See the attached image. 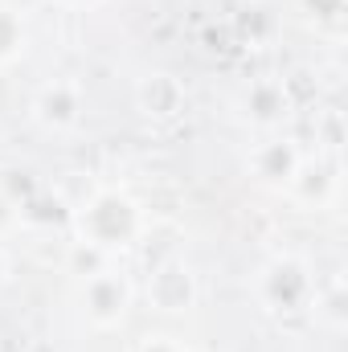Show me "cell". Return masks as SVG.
Returning <instances> with one entry per match:
<instances>
[{
	"mask_svg": "<svg viewBox=\"0 0 348 352\" xmlns=\"http://www.w3.org/2000/svg\"><path fill=\"white\" fill-rule=\"evenodd\" d=\"M74 230H78V242H90L107 254H119L140 234V205L115 188H98L74 213Z\"/></svg>",
	"mask_w": 348,
	"mask_h": 352,
	"instance_id": "6da1fadb",
	"label": "cell"
},
{
	"mask_svg": "<svg viewBox=\"0 0 348 352\" xmlns=\"http://www.w3.org/2000/svg\"><path fill=\"white\" fill-rule=\"evenodd\" d=\"M316 278L299 258H274L259 278V299L274 316H303L316 307Z\"/></svg>",
	"mask_w": 348,
	"mask_h": 352,
	"instance_id": "7a4b0ae2",
	"label": "cell"
},
{
	"mask_svg": "<svg viewBox=\"0 0 348 352\" xmlns=\"http://www.w3.org/2000/svg\"><path fill=\"white\" fill-rule=\"evenodd\" d=\"M83 307L94 328H119L131 307V283L115 270H102L83 283Z\"/></svg>",
	"mask_w": 348,
	"mask_h": 352,
	"instance_id": "3957f363",
	"label": "cell"
},
{
	"mask_svg": "<svg viewBox=\"0 0 348 352\" xmlns=\"http://www.w3.org/2000/svg\"><path fill=\"white\" fill-rule=\"evenodd\" d=\"M33 115L45 131H70L83 119V90L74 82H50V87L37 90Z\"/></svg>",
	"mask_w": 348,
	"mask_h": 352,
	"instance_id": "277c9868",
	"label": "cell"
},
{
	"mask_svg": "<svg viewBox=\"0 0 348 352\" xmlns=\"http://www.w3.org/2000/svg\"><path fill=\"white\" fill-rule=\"evenodd\" d=\"M148 299L152 307L160 311H188L193 299H197V278L184 263H164L152 270V283H148Z\"/></svg>",
	"mask_w": 348,
	"mask_h": 352,
	"instance_id": "5b68a950",
	"label": "cell"
},
{
	"mask_svg": "<svg viewBox=\"0 0 348 352\" xmlns=\"http://www.w3.org/2000/svg\"><path fill=\"white\" fill-rule=\"evenodd\" d=\"M299 164L303 160H299L295 144H287V140H270V144H262L259 152L250 156V168H254V176L266 188H291Z\"/></svg>",
	"mask_w": 348,
	"mask_h": 352,
	"instance_id": "8992f818",
	"label": "cell"
},
{
	"mask_svg": "<svg viewBox=\"0 0 348 352\" xmlns=\"http://www.w3.org/2000/svg\"><path fill=\"white\" fill-rule=\"evenodd\" d=\"M135 102H140V111H144L148 119H173V115H180V107H184V87L176 82L173 74L160 70V74L140 78Z\"/></svg>",
	"mask_w": 348,
	"mask_h": 352,
	"instance_id": "52a82bcc",
	"label": "cell"
},
{
	"mask_svg": "<svg viewBox=\"0 0 348 352\" xmlns=\"http://www.w3.org/2000/svg\"><path fill=\"white\" fill-rule=\"evenodd\" d=\"M17 221L33 226V230H62V226H74V213L50 184H41L33 197H25L17 205Z\"/></svg>",
	"mask_w": 348,
	"mask_h": 352,
	"instance_id": "ba28073f",
	"label": "cell"
},
{
	"mask_svg": "<svg viewBox=\"0 0 348 352\" xmlns=\"http://www.w3.org/2000/svg\"><path fill=\"white\" fill-rule=\"evenodd\" d=\"M242 115L259 127H279L291 115V94L283 82H254L242 94Z\"/></svg>",
	"mask_w": 348,
	"mask_h": 352,
	"instance_id": "9c48e42d",
	"label": "cell"
},
{
	"mask_svg": "<svg viewBox=\"0 0 348 352\" xmlns=\"http://www.w3.org/2000/svg\"><path fill=\"white\" fill-rule=\"evenodd\" d=\"M291 188H295L303 201L324 205V201L332 197V173H328L324 164H299V173H295V180H291Z\"/></svg>",
	"mask_w": 348,
	"mask_h": 352,
	"instance_id": "30bf717a",
	"label": "cell"
},
{
	"mask_svg": "<svg viewBox=\"0 0 348 352\" xmlns=\"http://www.w3.org/2000/svg\"><path fill=\"white\" fill-rule=\"evenodd\" d=\"M66 266H70V274H78V278L87 283V278H94V274L111 270V254H107V250H98V246H90V242H70Z\"/></svg>",
	"mask_w": 348,
	"mask_h": 352,
	"instance_id": "8fae6325",
	"label": "cell"
},
{
	"mask_svg": "<svg viewBox=\"0 0 348 352\" xmlns=\"http://www.w3.org/2000/svg\"><path fill=\"white\" fill-rule=\"evenodd\" d=\"M21 54H25V25L8 4H0V66Z\"/></svg>",
	"mask_w": 348,
	"mask_h": 352,
	"instance_id": "7c38bea8",
	"label": "cell"
},
{
	"mask_svg": "<svg viewBox=\"0 0 348 352\" xmlns=\"http://www.w3.org/2000/svg\"><path fill=\"white\" fill-rule=\"evenodd\" d=\"M37 188H41V180L29 173V168H4V173H0V192H4L12 205H21V201L33 197Z\"/></svg>",
	"mask_w": 348,
	"mask_h": 352,
	"instance_id": "4fadbf2b",
	"label": "cell"
},
{
	"mask_svg": "<svg viewBox=\"0 0 348 352\" xmlns=\"http://www.w3.org/2000/svg\"><path fill=\"white\" fill-rule=\"evenodd\" d=\"M316 311H324L332 328H345V287L336 283L328 299H324V295H316Z\"/></svg>",
	"mask_w": 348,
	"mask_h": 352,
	"instance_id": "5bb4252c",
	"label": "cell"
},
{
	"mask_svg": "<svg viewBox=\"0 0 348 352\" xmlns=\"http://www.w3.org/2000/svg\"><path fill=\"white\" fill-rule=\"evenodd\" d=\"M135 352H180V344H173V336H144Z\"/></svg>",
	"mask_w": 348,
	"mask_h": 352,
	"instance_id": "9a60e30c",
	"label": "cell"
},
{
	"mask_svg": "<svg viewBox=\"0 0 348 352\" xmlns=\"http://www.w3.org/2000/svg\"><path fill=\"white\" fill-rule=\"evenodd\" d=\"M12 221H17V205H12V201H8V197L0 192V234H4V230H8Z\"/></svg>",
	"mask_w": 348,
	"mask_h": 352,
	"instance_id": "2e32d148",
	"label": "cell"
},
{
	"mask_svg": "<svg viewBox=\"0 0 348 352\" xmlns=\"http://www.w3.org/2000/svg\"><path fill=\"white\" fill-rule=\"evenodd\" d=\"M4 278H8V258L0 254V283H4Z\"/></svg>",
	"mask_w": 348,
	"mask_h": 352,
	"instance_id": "e0dca14e",
	"label": "cell"
},
{
	"mask_svg": "<svg viewBox=\"0 0 348 352\" xmlns=\"http://www.w3.org/2000/svg\"><path fill=\"white\" fill-rule=\"evenodd\" d=\"M62 4H94V0H62Z\"/></svg>",
	"mask_w": 348,
	"mask_h": 352,
	"instance_id": "ac0fdd59",
	"label": "cell"
},
{
	"mask_svg": "<svg viewBox=\"0 0 348 352\" xmlns=\"http://www.w3.org/2000/svg\"><path fill=\"white\" fill-rule=\"evenodd\" d=\"M180 352H193V349H180Z\"/></svg>",
	"mask_w": 348,
	"mask_h": 352,
	"instance_id": "d6986e66",
	"label": "cell"
}]
</instances>
